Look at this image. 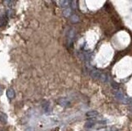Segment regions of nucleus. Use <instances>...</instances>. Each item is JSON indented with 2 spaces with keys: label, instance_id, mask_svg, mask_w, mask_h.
I'll use <instances>...</instances> for the list:
<instances>
[{
  "label": "nucleus",
  "instance_id": "nucleus-12",
  "mask_svg": "<svg viewBox=\"0 0 132 131\" xmlns=\"http://www.w3.org/2000/svg\"><path fill=\"white\" fill-rule=\"evenodd\" d=\"M6 117L5 116H2V115H0V120L1 121H3V122H5L6 121Z\"/></svg>",
  "mask_w": 132,
  "mask_h": 131
},
{
  "label": "nucleus",
  "instance_id": "nucleus-10",
  "mask_svg": "<svg viewBox=\"0 0 132 131\" xmlns=\"http://www.w3.org/2000/svg\"><path fill=\"white\" fill-rule=\"evenodd\" d=\"M71 21L73 22H74V23H76V22H78L79 21V17H78L77 15H73L72 17H71Z\"/></svg>",
  "mask_w": 132,
  "mask_h": 131
},
{
  "label": "nucleus",
  "instance_id": "nucleus-7",
  "mask_svg": "<svg viewBox=\"0 0 132 131\" xmlns=\"http://www.w3.org/2000/svg\"><path fill=\"white\" fill-rule=\"evenodd\" d=\"M86 115L88 116V117H96V116L98 115V112L96 110H90L86 113Z\"/></svg>",
  "mask_w": 132,
  "mask_h": 131
},
{
  "label": "nucleus",
  "instance_id": "nucleus-1",
  "mask_svg": "<svg viewBox=\"0 0 132 131\" xmlns=\"http://www.w3.org/2000/svg\"><path fill=\"white\" fill-rule=\"evenodd\" d=\"M115 96L118 99L119 101H121L122 103L126 104V105H132V99L125 95V94L121 91H117L115 92Z\"/></svg>",
  "mask_w": 132,
  "mask_h": 131
},
{
  "label": "nucleus",
  "instance_id": "nucleus-11",
  "mask_svg": "<svg viewBox=\"0 0 132 131\" xmlns=\"http://www.w3.org/2000/svg\"><path fill=\"white\" fill-rule=\"evenodd\" d=\"M4 2H5L6 4H8V6H9V7H12L14 3H15L16 2H13V1H5Z\"/></svg>",
  "mask_w": 132,
  "mask_h": 131
},
{
  "label": "nucleus",
  "instance_id": "nucleus-13",
  "mask_svg": "<svg viewBox=\"0 0 132 131\" xmlns=\"http://www.w3.org/2000/svg\"><path fill=\"white\" fill-rule=\"evenodd\" d=\"M1 93H2V88L0 87V94H1Z\"/></svg>",
  "mask_w": 132,
  "mask_h": 131
},
{
  "label": "nucleus",
  "instance_id": "nucleus-2",
  "mask_svg": "<svg viewBox=\"0 0 132 131\" xmlns=\"http://www.w3.org/2000/svg\"><path fill=\"white\" fill-rule=\"evenodd\" d=\"M90 75H91L93 78L99 79V80H101L102 82H108V77H107L106 74L102 73L99 71L92 70L90 72Z\"/></svg>",
  "mask_w": 132,
  "mask_h": 131
},
{
  "label": "nucleus",
  "instance_id": "nucleus-6",
  "mask_svg": "<svg viewBox=\"0 0 132 131\" xmlns=\"http://www.w3.org/2000/svg\"><path fill=\"white\" fill-rule=\"evenodd\" d=\"M70 1H60L59 2V4L60 5L61 7H63L64 9L66 8V7H69V3H70Z\"/></svg>",
  "mask_w": 132,
  "mask_h": 131
},
{
  "label": "nucleus",
  "instance_id": "nucleus-8",
  "mask_svg": "<svg viewBox=\"0 0 132 131\" xmlns=\"http://www.w3.org/2000/svg\"><path fill=\"white\" fill-rule=\"evenodd\" d=\"M7 96H8V98L13 99L14 96H15V92H14V91L13 89H8V90L7 91Z\"/></svg>",
  "mask_w": 132,
  "mask_h": 131
},
{
  "label": "nucleus",
  "instance_id": "nucleus-3",
  "mask_svg": "<svg viewBox=\"0 0 132 131\" xmlns=\"http://www.w3.org/2000/svg\"><path fill=\"white\" fill-rule=\"evenodd\" d=\"M74 35H75V31L74 29H70L69 32H68L67 40H68V44H69V46H71L73 44V42H74Z\"/></svg>",
  "mask_w": 132,
  "mask_h": 131
},
{
  "label": "nucleus",
  "instance_id": "nucleus-4",
  "mask_svg": "<svg viewBox=\"0 0 132 131\" xmlns=\"http://www.w3.org/2000/svg\"><path fill=\"white\" fill-rule=\"evenodd\" d=\"M58 103L60 104V106H65V107H67V106H70V102L66 98H60L58 100Z\"/></svg>",
  "mask_w": 132,
  "mask_h": 131
},
{
  "label": "nucleus",
  "instance_id": "nucleus-9",
  "mask_svg": "<svg viewBox=\"0 0 132 131\" xmlns=\"http://www.w3.org/2000/svg\"><path fill=\"white\" fill-rule=\"evenodd\" d=\"M94 125V121H88L86 123V125H85V127L86 128H91L92 126Z\"/></svg>",
  "mask_w": 132,
  "mask_h": 131
},
{
  "label": "nucleus",
  "instance_id": "nucleus-5",
  "mask_svg": "<svg viewBox=\"0 0 132 131\" xmlns=\"http://www.w3.org/2000/svg\"><path fill=\"white\" fill-rule=\"evenodd\" d=\"M71 8L69 7H66V8L64 9V11H63V14H64V16L66 17H70V15H71Z\"/></svg>",
  "mask_w": 132,
  "mask_h": 131
}]
</instances>
